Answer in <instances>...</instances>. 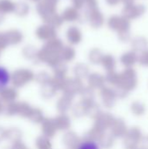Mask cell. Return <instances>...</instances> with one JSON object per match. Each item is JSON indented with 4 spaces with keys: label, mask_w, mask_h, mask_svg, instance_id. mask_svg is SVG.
I'll list each match as a JSON object with an SVG mask.
<instances>
[{
    "label": "cell",
    "mask_w": 148,
    "mask_h": 149,
    "mask_svg": "<svg viewBox=\"0 0 148 149\" xmlns=\"http://www.w3.org/2000/svg\"><path fill=\"white\" fill-rule=\"evenodd\" d=\"M9 81H10V74L8 71L5 68L0 66V91L7 86Z\"/></svg>",
    "instance_id": "6da1fadb"
},
{
    "label": "cell",
    "mask_w": 148,
    "mask_h": 149,
    "mask_svg": "<svg viewBox=\"0 0 148 149\" xmlns=\"http://www.w3.org/2000/svg\"><path fill=\"white\" fill-rule=\"evenodd\" d=\"M77 149H100L99 145L92 140H86L78 144Z\"/></svg>",
    "instance_id": "7a4b0ae2"
},
{
    "label": "cell",
    "mask_w": 148,
    "mask_h": 149,
    "mask_svg": "<svg viewBox=\"0 0 148 149\" xmlns=\"http://www.w3.org/2000/svg\"><path fill=\"white\" fill-rule=\"evenodd\" d=\"M0 95L2 96V98L3 100H9L8 101H11L14 98H16L17 93L13 90L4 88V89H3V90L0 91Z\"/></svg>",
    "instance_id": "3957f363"
},
{
    "label": "cell",
    "mask_w": 148,
    "mask_h": 149,
    "mask_svg": "<svg viewBox=\"0 0 148 149\" xmlns=\"http://www.w3.org/2000/svg\"><path fill=\"white\" fill-rule=\"evenodd\" d=\"M37 146L38 149H51L50 142L45 138H39L37 141Z\"/></svg>",
    "instance_id": "277c9868"
},
{
    "label": "cell",
    "mask_w": 148,
    "mask_h": 149,
    "mask_svg": "<svg viewBox=\"0 0 148 149\" xmlns=\"http://www.w3.org/2000/svg\"><path fill=\"white\" fill-rule=\"evenodd\" d=\"M59 119H60L61 121H64V127H67L69 126V120H68V119L65 116H62ZM54 122H55L56 127L58 126L59 127H63V125H62L63 122H59V121H57V120H54Z\"/></svg>",
    "instance_id": "5b68a950"
},
{
    "label": "cell",
    "mask_w": 148,
    "mask_h": 149,
    "mask_svg": "<svg viewBox=\"0 0 148 149\" xmlns=\"http://www.w3.org/2000/svg\"><path fill=\"white\" fill-rule=\"evenodd\" d=\"M1 107H2V106H1V105H0V111H1V109H2V108H1Z\"/></svg>",
    "instance_id": "8992f818"
}]
</instances>
